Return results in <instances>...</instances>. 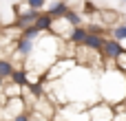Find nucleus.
I'll return each mask as SVG.
<instances>
[{
    "instance_id": "1",
    "label": "nucleus",
    "mask_w": 126,
    "mask_h": 121,
    "mask_svg": "<svg viewBox=\"0 0 126 121\" xmlns=\"http://www.w3.org/2000/svg\"><path fill=\"white\" fill-rule=\"evenodd\" d=\"M86 115H89V121H113L115 110H113V106H111V104L100 101V104L91 106V108L86 110Z\"/></svg>"
},
{
    "instance_id": "2",
    "label": "nucleus",
    "mask_w": 126,
    "mask_h": 121,
    "mask_svg": "<svg viewBox=\"0 0 126 121\" xmlns=\"http://www.w3.org/2000/svg\"><path fill=\"white\" fill-rule=\"evenodd\" d=\"M24 99L20 97V95H16V97H7V101L2 104V117H7V119L11 121L16 115H20V112H24Z\"/></svg>"
},
{
    "instance_id": "3",
    "label": "nucleus",
    "mask_w": 126,
    "mask_h": 121,
    "mask_svg": "<svg viewBox=\"0 0 126 121\" xmlns=\"http://www.w3.org/2000/svg\"><path fill=\"white\" fill-rule=\"evenodd\" d=\"M124 53V46H122V42H117V40H113V37H104V46H102V57L109 62H115L120 55Z\"/></svg>"
},
{
    "instance_id": "4",
    "label": "nucleus",
    "mask_w": 126,
    "mask_h": 121,
    "mask_svg": "<svg viewBox=\"0 0 126 121\" xmlns=\"http://www.w3.org/2000/svg\"><path fill=\"white\" fill-rule=\"evenodd\" d=\"M86 35H89L86 26H84V24H80V26H73V29H71V33H69L66 42H69V44H73V46H82V44H84V40H86Z\"/></svg>"
},
{
    "instance_id": "5",
    "label": "nucleus",
    "mask_w": 126,
    "mask_h": 121,
    "mask_svg": "<svg viewBox=\"0 0 126 121\" xmlns=\"http://www.w3.org/2000/svg\"><path fill=\"white\" fill-rule=\"evenodd\" d=\"M104 37H106V35H97V33H89L82 46H84V48H89V51H93V53H100V55H102V46H104Z\"/></svg>"
},
{
    "instance_id": "6",
    "label": "nucleus",
    "mask_w": 126,
    "mask_h": 121,
    "mask_svg": "<svg viewBox=\"0 0 126 121\" xmlns=\"http://www.w3.org/2000/svg\"><path fill=\"white\" fill-rule=\"evenodd\" d=\"M53 20H55V18H51L47 11H38V18H35L33 26H35L40 33H49V31H51V26H53Z\"/></svg>"
},
{
    "instance_id": "7",
    "label": "nucleus",
    "mask_w": 126,
    "mask_h": 121,
    "mask_svg": "<svg viewBox=\"0 0 126 121\" xmlns=\"http://www.w3.org/2000/svg\"><path fill=\"white\" fill-rule=\"evenodd\" d=\"M69 9H71V7H69V2H66V0H53V2L44 9V11H47L51 18H62Z\"/></svg>"
},
{
    "instance_id": "8",
    "label": "nucleus",
    "mask_w": 126,
    "mask_h": 121,
    "mask_svg": "<svg viewBox=\"0 0 126 121\" xmlns=\"http://www.w3.org/2000/svg\"><path fill=\"white\" fill-rule=\"evenodd\" d=\"M9 79H11L18 88H22V86L29 84V73H27V68H13V73H11Z\"/></svg>"
},
{
    "instance_id": "9",
    "label": "nucleus",
    "mask_w": 126,
    "mask_h": 121,
    "mask_svg": "<svg viewBox=\"0 0 126 121\" xmlns=\"http://www.w3.org/2000/svg\"><path fill=\"white\" fill-rule=\"evenodd\" d=\"M13 62L11 60H2L0 57V79H7V77H11V73H13Z\"/></svg>"
},
{
    "instance_id": "10",
    "label": "nucleus",
    "mask_w": 126,
    "mask_h": 121,
    "mask_svg": "<svg viewBox=\"0 0 126 121\" xmlns=\"http://www.w3.org/2000/svg\"><path fill=\"white\" fill-rule=\"evenodd\" d=\"M62 18H64V20H66V22H69L71 26H80V24L84 22V20H82V15H80L78 11H73V9H69V11H66V13L62 15Z\"/></svg>"
},
{
    "instance_id": "11",
    "label": "nucleus",
    "mask_w": 126,
    "mask_h": 121,
    "mask_svg": "<svg viewBox=\"0 0 126 121\" xmlns=\"http://www.w3.org/2000/svg\"><path fill=\"white\" fill-rule=\"evenodd\" d=\"M29 86V90H31V95L33 97H38V99H42L44 97V79H40V82H35V84H27Z\"/></svg>"
},
{
    "instance_id": "12",
    "label": "nucleus",
    "mask_w": 126,
    "mask_h": 121,
    "mask_svg": "<svg viewBox=\"0 0 126 121\" xmlns=\"http://www.w3.org/2000/svg\"><path fill=\"white\" fill-rule=\"evenodd\" d=\"M40 35H42V33H40V31H38V29H35V26H33V24H31V26H27V29H22V31H20V37H24V40H33V42H35V40H38V37H40Z\"/></svg>"
},
{
    "instance_id": "13",
    "label": "nucleus",
    "mask_w": 126,
    "mask_h": 121,
    "mask_svg": "<svg viewBox=\"0 0 126 121\" xmlns=\"http://www.w3.org/2000/svg\"><path fill=\"white\" fill-rule=\"evenodd\" d=\"M111 37L117 40V42H124V40H126V24H117V26H113V29H111Z\"/></svg>"
},
{
    "instance_id": "14",
    "label": "nucleus",
    "mask_w": 126,
    "mask_h": 121,
    "mask_svg": "<svg viewBox=\"0 0 126 121\" xmlns=\"http://www.w3.org/2000/svg\"><path fill=\"white\" fill-rule=\"evenodd\" d=\"M29 9H35V11H44L47 9V0H24Z\"/></svg>"
},
{
    "instance_id": "15",
    "label": "nucleus",
    "mask_w": 126,
    "mask_h": 121,
    "mask_svg": "<svg viewBox=\"0 0 126 121\" xmlns=\"http://www.w3.org/2000/svg\"><path fill=\"white\" fill-rule=\"evenodd\" d=\"M115 62H117V71L126 73V51L122 53V55H120V57H117V60H115Z\"/></svg>"
},
{
    "instance_id": "16",
    "label": "nucleus",
    "mask_w": 126,
    "mask_h": 121,
    "mask_svg": "<svg viewBox=\"0 0 126 121\" xmlns=\"http://www.w3.org/2000/svg\"><path fill=\"white\" fill-rule=\"evenodd\" d=\"M29 117H31V115H29V112L24 110V112H20V115H16V117H13L11 121H29Z\"/></svg>"
},
{
    "instance_id": "17",
    "label": "nucleus",
    "mask_w": 126,
    "mask_h": 121,
    "mask_svg": "<svg viewBox=\"0 0 126 121\" xmlns=\"http://www.w3.org/2000/svg\"><path fill=\"white\" fill-rule=\"evenodd\" d=\"M84 11H86V13H95L97 9H95V4H93L91 0H86V2H84Z\"/></svg>"
},
{
    "instance_id": "18",
    "label": "nucleus",
    "mask_w": 126,
    "mask_h": 121,
    "mask_svg": "<svg viewBox=\"0 0 126 121\" xmlns=\"http://www.w3.org/2000/svg\"><path fill=\"white\" fill-rule=\"evenodd\" d=\"M0 35H2V26H0Z\"/></svg>"
},
{
    "instance_id": "19",
    "label": "nucleus",
    "mask_w": 126,
    "mask_h": 121,
    "mask_svg": "<svg viewBox=\"0 0 126 121\" xmlns=\"http://www.w3.org/2000/svg\"><path fill=\"white\" fill-rule=\"evenodd\" d=\"M122 2H126V0H122Z\"/></svg>"
}]
</instances>
